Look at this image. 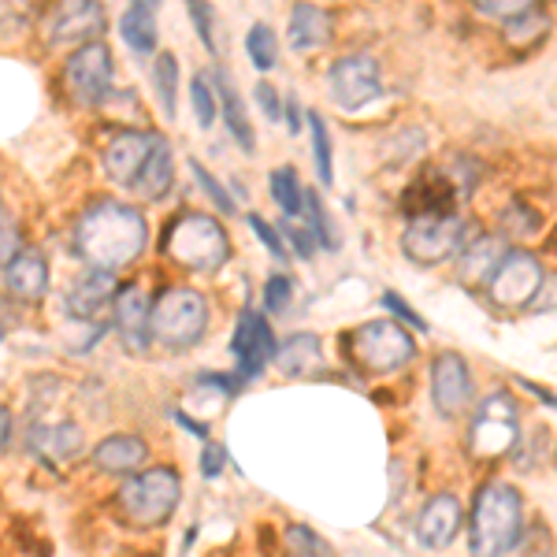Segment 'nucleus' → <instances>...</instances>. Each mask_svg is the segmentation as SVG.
Returning <instances> with one entry per match:
<instances>
[{
  "instance_id": "obj_39",
  "label": "nucleus",
  "mask_w": 557,
  "mask_h": 557,
  "mask_svg": "<svg viewBox=\"0 0 557 557\" xmlns=\"http://www.w3.org/2000/svg\"><path fill=\"white\" fill-rule=\"evenodd\" d=\"M286 546H290V554H327L331 546L323 543V539L312 532L309 524H290L286 528Z\"/></svg>"
},
{
  "instance_id": "obj_26",
  "label": "nucleus",
  "mask_w": 557,
  "mask_h": 557,
  "mask_svg": "<svg viewBox=\"0 0 557 557\" xmlns=\"http://www.w3.org/2000/svg\"><path fill=\"white\" fill-rule=\"evenodd\" d=\"M30 446L41 457H52V461H71V457L83 454L86 438H83V428H78V424H71V420H60V424L38 431Z\"/></svg>"
},
{
  "instance_id": "obj_44",
  "label": "nucleus",
  "mask_w": 557,
  "mask_h": 557,
  "mask_svg": "<svg viewBox=\"0 0 557 557\" xmlns=\"http://www.w3.org/2000/svg\"><path fill=\"white\" fill-rule=\"evenodd\" d=\"M253 97H257V104H260V112H264V120H283V97L275 94V86L268 83V78H257V89H253Z\"/></svg>"
},
{
  "instance_id": "obj_28",
  "label": "nucleus",
  "mask_w": 557,
  "mask_h": 557,
  "mask_svg": "<svg viewBox=\"0 0 557 557\" xmlns=\"http://www.w3.org/2000/svg\"><path fill=\"white\" fill-rule=\"evenodd\" d=\"M546 30H550V15H546L539 4L502 23V34H506V41L517 45V49H532V45H539V41L546 38Z\"/></svg>"
},
{
  "instance_id": "obj_10",
  "label": "nucleus",
  "mask_w": 557,
  "mask_h": 557,
  "mask_svg": "<svg viewBox=\"0 0 557 557\" xmlns=\"http://www.w3.org/2000/svg\"><path fill=\"white\" fill-rule=\"evenodd\" d=\"M327 86H331V97H335L338 108L357 112V108L372 104L375 97L383 94L380 60L368 57V52H354V57L335 60L331 71H327Z\"/></svg>"
},
{
  "instance_id": "obj_46",
  "label": "nucleus",
  "mask_w": 557,
  "mask_h": 557,
  "mask_svg": "<svg viewBox=\"0 0 557 557\" xmlns=\"http://www.w3.org/2000/svg\"><path fill=\"white\" fill-rule=\"evenodd\" d=\"M223 465H227V450H223V446H215V443L205 446V450H201V475L215 480V475L223 472Z\"/></svg>"
},
{
  "instance_id": "obj_24",
  "label": "nucleus",
  "mask_w": 557,
  "mask_h": 557,
  "mask_svg": "<svg viewBox=\"0 0 557 557\" xmlns=\"http://www.w3.org/2000/svg\"><path fill=\"white\" fill-rule=\"evenodd\" d=\"M157 8H160V0H131V8L120 20L123 41H127V49H134L138 57H152V52H157V41H160Z\"/></svg>"
},
{
  "instance_id": "obj_25",
  "label": "nucleus",
  "mask_w": 557,
  "mask_h": 557,
  "mask_svg": "<svg viewBox=\"0 0 557 557\" xmlns=\"http://www.w3.org/2000/svg\"><path fill=\"white\" fill-rule=\"evenodd\" d=\"M172 183H175V152H172V146H168L164 138H160L157 146H152L146 168H141V175L134 178L131 190L138 197H146V201H160V197L172 190Z\"/></svg>"
},
{
  "instance_id": "obj_41",
  "label": "nucleus",
  "mask_w": 557,
  "mask_h": 557,
  "mask_svg": "<svg viewBox=\"0 0 557 557\" xmlns=\"http://www.w3.org/2000/svg\"><path fill=\"white\" fill-rule=\"evenodd\" d=\"M249 227H253L257 242H260V246H264L268 253H272L275 260H290V257H286V246H283V231L272 227V223H268V220H260L257 212L249 215Z\"/></svg>"
},
{
  "instance_id": "obj_27",
  "label": "nucleus",
  "mask_w": 557,
  "mask_h": 557,
  "mask_svg": "<svg viewBox=\"0 0 557 557\" xmlns=\"http://www.w3.org/2000/svg\"><path fill=\"white\" fill-rule=\"evenodd\" d=\"M317 361H320V338L309 335V331H298V335H290L275 349V364L286 375H305Z\"/></svg>"
},
{
  "instance_id": "obj_49",
  "label": "nucleus",
  "mask_w": 557,
  "mask_h": 557,
  "mask_svg": "<svg viewBox=\"0 0 557 557\" xmlns=\"http://www.w3.org/2000/svg\"><path fill=\"white\" fill-rule=\"evenodd\" d=\"M8 435H12V412H8V406L0 401V450L8 446Z\"/></svg>"
},
{
  "instance_id": "obj_35",
  "label": "nucleus",
  "mask_w": 557,
  "mask_h": 557,
  "mask_svg": "<svg viewBox=\"0 0 557 557\" xmlns=\"http://www.w3.org/2000/svg\"><path fill=\"white\" fill-rule=\"evenodd\" d=\"M543 220H539L535 209H528L524 201H513L506 212H502V235L509 238H528V235H539Z\"/></svg>"
},
{
  "instance_id": "obj_37",
  "label": "nucleus",
  "mask_w": 557,
  "mask_h": 557,
  "mask_svg": "<svg viewBox=\"0 0 557 557\" xmlns=\"http://www.w3.org/2000/svg\"><path fill=\"white\" fill-rule=\"evenodd\" d=\"M186 8H190L197 38H201L205 49L215 57V52H220V45H215V12H212V4H209V0H186Z\"/></svg>"
},
{
  "instance_id": "obj_2",
  "label": "nucleus",
  "mask_w": 557,
  "mask_h": 557,
  "mask_svg": "<svg viewBox=\"0 0 557 557\" xmlns=\"http://www.w3.org/2000/svg\"><path fill=\"white\" fill-rule=\"evenodd\" d=\"M164 253L168 260H175L186 272H201L212 275L227 264L231 257V238L220 227V220L205 212H183L175 223H168L164 231Z\"/></svg>"
},
{
  "instance_id": "obj_40",
  "label": "nucleus",
  "mask_w": 557,
  "mask_h": 557,
  "mask_svg": "<svg viewBox=\"0 0 557 557\" xmlns=\"http://www.w3.org/2000/svg\"><path fill=\"white\" fill-rule=\"evenodd\" d=\"M20 246H23V242H20V223H15V215L0 205V268L20 253Z\"/></svg>"
},
{
  "instance_id": "obj_13",
  "label": "nucleus",
  "mask_w": 557,
  "mask_h": 557,
  "mask_svg": "<svg viewBox=\"0 0 557 557\" xmlns=\"http://www.w3.org/2000/svg\"><path fill=\"white\" fill-rule=\"evenodd\" d=\"M431 401H435L438 417H461L472 406V372L469 361L454 349L431 361Z\"/></svg>"
},
{
  "instance_id": "obj_29",
  "label": "nucleus",
  "mask_w": 557,
  "mask_h": 557,
  "mask_svg": "<svg viewBox=\"0 0 557 557\" xmlns=\"http://www.w3.org/2000/svg\"><path fill=\"white\" fill-rule=\"evenodd\" d=\"M152 89H157V101H160V112L168 120H175L178 112V57L175 52H157L152 60Z\"/></svg>"
},
{
  "instance_id": "obj_48",
  "label": "nucleus",
  "mask_w": 557,
  "mask_h": 557,
  "mask_svg": "<svg viewBox=\"0 0 557 557\" xmlns=\"http://www.w3.org/2000/svg\"><path fill=\"white\" fill-rule=\"evenodd\" d=\"M283 115H286V123H290V134H298L301 131V104L294 101V97L283 104Z\"/></svg>"
},
{
  "instance_id": "obj_43",
  "label": "nucleus",
  "mask_w": 557,
  "mask_h": 557,
  "mask_svg": "<svg viewBox=\"0 0 557 557\" xmlns=\"http://www.w3.org/2000/svg\"><path fill=\"white\" fill-rule=\"evenodd\" d=\"M475 8H480L487 20H513V15L528 12V8H535V0H475Z\"/></svg>"
},
{
  "instance_id": "obj_47",
  "label": "nucleus",
  "mask_w": 557,
  "mask_h": 557,
  "mask_svg": "<svg viewBox=\"0 0 557 557\" xmlns=\"http://www.w3.org/2000/svg\"><path fill=\"white\" fill-rule=\"evenodd\" d=\"M172 420H175V424H183L186 431H194L197 438H209V424H197V420L186 417L183 409H172Z\"/></svg>"
},
{
  "instance_id": "obj_18",
  "label": "nucleus",
  "mask_w": 557,
  "mask_h": 557,
  "mask_svg": "<svg viewBox=\"0 0 557 557\" xmlns=\"http://www.w3.org/2000/svg\"><path fill=\"white\" fill-rule=\"evenodd\" d=\"M286 34H290V49L309 57V52H320L335 41V20L320 4H312V0H298V4H290Z\"/></svg>"
},
{
  "instance_id": "obj_1",
  "label": "nucleus",
  "mask_w": 557,
  "mask_h": 557,
  "mask_svg": "<svg viewBox=\"0 0 557 557\" xmlns=\"http://www.w3.org/2000/svg\"><path fill=\"white\" fill-rule=\"evenodd\" d=\"M146 242H149V223L131 205L97 201L78 215L75 249L89 268L120 272V268L134 264V260L146 253Z\"/></svg>"
},
{
  "instance_id": "obj_4",
  "label": "nucleus",
  "mask_w": 557,
  "mask_h": 557,
  "mask_svg": "<svg viewBox=\"0 0 557 557\" xmlns=\"http://www.w3.org/2000/svg\"><path fill=\"white\" fill-rule=\"evenodd\" d=\"M346 357L368 375H391L417 357V343L394 320H368L343 338Z\"/></svg>"
},
{
  "instance_id": "obj_6",
  "label": "nucleus",
  "mask_w": 557,
  "mask_h": 557,
  "mask_svg": "<svg viewBox=\"0 0 557 557\" xmlns=\"http://www.w3.org/2000/svg\"><path fill=\"white\" fill-rule=\"evenodd\" d=\"M152 343L168 346V349H190L205 338L209 331V301L197 290H164L152 301Z\"/></svg>"
},
{
  "instance_id": "obj_23",
  "label": "nucleus",
  "mask_w": 557,
  "mask_h": 557,
  "mask_svg": "<svg viewBox=\"0 0 557 557\" xmlns=\"http://www.w3.org/2000/svg\"><path fill=\"white\" fill-rule=\"evenodd\" d=\"M506 242L494 238V235H483L475 242H465V249L457 257H461V283L465 286H487L491 275L498 272L502 257H506Z\"/></svg>"
},
{
  "instance_id": "obj_42",
  "label": "nucleus",
  "mask_w": 557,
  "mask_h": 557,
  "mask_svg": "<svg viewBox=\"0 0 557 557\" xmlns=\"http://www.w3.org/2000/svg\"><path fill=\"white\" fill-rule=\"evenodd\" d=\"M278 231H283V242H290V246H294V253H298L301 260H312V253H317L320 242L312 238L309 227H301V223H290V215H286Z\"/></svg>"
},
{
  "instance_id": "obj_38",
  "label": "nucleus",
  "mask_w": 557,
  "mask_h": 557,
  "mask_svg": "<svg viewBox=\"0 0 557 557\" xmlns=\"http://www.w3.org/2000/svg\"><path fill=\"white\" fill-rule=\"evenodd\" d=\"M294 301V278L286 275H272L264 283V312H272V317H283L286 309H290Z\"/></svg>"
},
{
  "instance_id": "obj_8",
  "label": "nucleus",
  "mask_w": 557,
  "mask_h": 557,
  "mask_svg": "<svg viewBox=\"0 0 557 557\" xmlns=\"http://www.w3.org/2000/svg\"><path fill=\"white\" fill-rule=\"evenodd\" d=\"M112 78H115L112 52L101 41L78 45L67 57L64 71H60L64 94L75 108H101L108 101V94H112Z\"/></svg>"
},
{
  "instance_id": "obj_20",
  "label": "nucleus",
  "mask_w": 557,
  "mask_h": 557,
  "mask_svg": "<svg viewBox=\"0 0 557 557\" xmlns=\"http://www.w3.org/2000/svg\"><path fill=\"white\" fill-rule=\"evenodd\" d=\"M115 294H120V283H115V272L108 268H89V272L71 286V317H86L97 320L108 305H115Z\"/></svg>"
},
{
  "instance_id": "obj_30",
  "label": "nucleus",
  "mask_w": 557,
  "mask_h": 557,
  "mask_svg": "<svg viewBox=\"0 0 557 557\" xmlns=\"http://www.w3.org/2000/svg\"><path fill=\"white\" fill-rule=\"evenodd\" d=\"M301 215L309 220V231H312V238L320 242V249H338V246H343V235H338L335 220H331L327 209H323V201H320L317 190H305Z\"/></svg>"
},
{
  "instance_id": "obj_51",
  "label": "nucleus",
  "mask_w": 557,
  "mask_h": 557,
  "mask_svg": "<svg viewBox=\"0 0 557 557\" xmlns=\"http://www.w3.org/2000/svg\"><path fill=\"white\" fill-rule=\"evenodd\" d=\"M0 338H4V327H0Z\"/></svg>"
},
{
  "instance_id": "obj_9",
  "label": "nucleus",
  "mask_w": 557,
  "mask_h": 557,
  "mask_svg": "<svg viewBox=\"0 0 557 557\" xmlns=\"http://www.w3.org/2000/svg\"><path fill=\"white\" fill-rule=\"evenodd\" d=\"M539 294H543V264H539L532 253H524V249H509V253L502 257L498 272L491 275L487 298L498 305V309L520 312V309H528Z\"/></svg>"
},
{
  "instance_id": "obj_17",
  "label": "nucleus",
  "mask_w": 557,
  "mask_h": 557,
  "mask_svg": "<svg viewBox=\"0 0 557 557\" xmlns=\"http://www.w3.org/2000/svg\"><path fill=\"white\" fill-rule=\"evenodd\" d=\"M4 286L15 301L34 305L49 290V260L38 246H20V253L4 264Z\"/></svg>"
},
{
  "instance_id": "obj_45",
  "label": "nucleus",
  "mask_w": 557,
  "mask_h": 557,
  "mask_svg": "<svg viewBox=\"0 0 557 557\" xmlns=\"http://www.w3.org/2000/svg\"><path fill=\"white\" fill-rule=\"evenodd\" d=\"M383 309H386V312H394V317H398V320L412 323V327H417V331H428V320L420 317V312L412 309V305L401 301L398 294H383Z\"/></svg>"
},
{
  "instance_id": "obj_14",
  "label": "nucleus",
  "mask_w": 557,
  "mask_h": 557,
  "mask_svg": "<svg viewBox=\"0 0 557 557\" xmlns=\"http://www.w3.org/2000/svg\"><path fill=\"white\" fill-rule=\"evenodd\" d=\"M275 335L268 327V320L260 312L246 309L235 323V335H231V354L238 361V380H257L264 372L268 361H275Z\"/></svg>"
},
{
  "instance_id": "obj_7",
  "label": "nucleus",
  "mask_w": 557,
  "mask_h": 557,
  "mask_svg": "<svg viewBox=\"0 0 557 557\" xmlns=\"http://www.w3.org/2000/svg\"><path fill=\"white\" fill-rule=\"evenodd\" d=\"M469 227L472 223L457 212H420L417 220H409L406 235H401V249L417 264H443V260H454L465 249Z\"/></svg>"
},
{
  "instance_id": "obj_11",
  "label": "nucleus",
  "mask_w": 557,
  "mask_h": 557,
  "mask_svg": "<svg viewBox=\"0 0 557 557\" xmlns=\"http://www.w3.org/2000/svg\"><path fill=\"white\" fill-rule=\"evenodd\" d=\"M108 30V12L101 0H57L45 15L49 45H86Z\"/></svg>"
},
{
  "instance_id": "obj_19",
  "label": "nucleus",
  "mask_w": 557,
  "mask_h": 557,
  "mask_svg": "<svg viewBox=\"0 0 557 557\" xmlns=\"http://www.w3.org/2000/svg\"><path fill=\"white\" fill-rule=\"evenodd\" d=\"M461 532V502L454 494H435L417 517V539L428 550H446Z\"/></svg>"
},
{
  "instance_id": "obj_16",
  "label": "nucleus",
  "mask_w": 557,
  "mask_h": 557,
  "mask_svg": "<svg viewBox=\"0 0 557 557\" xmlns=\"http://www.w3.org/2000/svg\"><path fill=\"white\" fill-rule=\"evenodd\" d=\"M149 317H152V305L141 286H127V290L115 294L112 323H115V335L123 338V346H127L131 354H141V349L152 343Z\"/></svg>"
},
{
  "instance_id": "obj_34",
  "label": "nucleus",
  "mask_w": 557,
  "mask_h": 557,
  "mask_svg": "<svg viewBox=\"0 0 557 557\" xmlns=\"http://www.w3.org/2000/svg\"><path fill=\"white\" fill-rule=\"evenodd\" d=\"M190 104L197 115V127L209 131L215 123V112H220V97H215V86L209 75H194L190 78Z\"/></svg>"
},
{
  "instance_id": "obj_3",
  "label": "nucleus",
  "mask_w": 557,
  "mask_h": 557,
  "mask_svg": "<svg viewBox=\"0 0 557 557\" xmlns=\"http://www.w3.org/2000/svg\"><path fill=\"white\" fill-rule=\"evenodd\" d=\"M524 532V506H520V494L509 483H487L475 498L472 509V532L469 543L475 554H509L520 543Z\"/></svg>"
},
{
  "instance_id": "obj_33",
  "label": "nucleus",
  "mask_w": 557,
  "mask_h": 557,
  "mask_svg": "<svg viewBox=\"0 0 557 557\" xmlns=\"http://www.w3.org/2000/svg\"><path fill=\"white\" fill-rule=\"evenodd\" d=\"M272 197H275L278 209H283V215L298 220L301 205H305V190H301L298 172H294V168H275L272 172Z\"/></svg>"
},
{
  "instance_id": "obj_32",
  "label": "nucleus",
  "mask_w": 557,
  "mask_h": 557,
  "mask_svg": "<svg viewBox=\"0 0 557 557\" xmlns=\"http://www.w3.org/2000/svg\"><path fill=\"white\" fill-rule=\"evenodd\" d=\"M309 134H312V160H317V175L323 186L335 183V157H331V134L327 120L320 112H309Z\"/></svg>"
},
{
  "instance_id": "obj_50",
  "label": "nucleus",
  "mask_w": 557,
  "mask_h": 557,
  "mask_svg": "<svg viewBox=\"0 0 557 557\" xmlns=\"http://www.w3.org/2000/svg\"><path fill=\"white\" fill-rule=\"evenodd\" d=\"M532 391L539 394V398H546V401H550V406L557 409V398H550V394H546V391H539V386H532Z\"/></svg>"
},
{
  "instance_id": "obj_21",
  "label": "nucleus",
  "mask_w": 557,
  "mask_h": 557,
  "mask_svg": "<svg viewBox=\"0 0 557 557\" xmlns=\"http://www.w3.org/2000/svg\"><path fill=\"white\" fill-rule=\"evenodd\" d=\"M146 457H149V446L141 443L138 435H108L94 450V465H97V472H104V475H134V472H141Z\"/></svg>"
},
{
  "instance_id": "obj_36",
  "label": "nucleus",
  "mask_w": 557,
  "mask_h": 557,
  "mask_svg": "<svg viewBox=\"0 0 557 557\" xmlns=\"http://www.w3.org/2000/svg\"><path fill=\"white\" fill-rule=\"evenodd\" d=\"M190 172H194V183L201 186L205 197H209V201H212L215 209H220L223 215H235V212H238L235 197H231L227 190H223V183H220V178H215V175L209 172V168L201 164V160H190Z\"/></svg>"
},
{
  "instance_id": "obj_22",
  "label": "nucleus",
  "mask_w": 557,
  "mask_h": 557,
  "mask_svg": "<svg viewBox=\"0 0 557 557\" xmlns=\"http://www.w3.org/2000/svg\"><path fill=\"white\" fill-rule=\"evenodd\" d=\"M209 78H212V86H215V97H220V112H223V120H227L231 138L238 141V149H242V152H253V149H257V141H253V123H249L246 101H242V94L235 89V83H231V75H227V71L215 67Z\"/></svg>"
},
{
  "instance_id": "obj_15",
  "label": "nucleus",
  "mask_w": 557,
  "mask_h": 557,
  "mask_svg": "<svg viewBox=\"0 0 557 557\" xmlns=\"http://www.w3.org/2000/svg\"><path fill=\"white\" fill-rule=\"evenodd\" d=\"M160 141V134L152 131H123L108 141L104 149V175L112 178L115 186H134V178L146 168L152 146Z\"/></svg>"
},
{
  "instance_id": "obj_12",
  "label": "nucleus",
  "mask_w": 557,
  "mask_h": 557,
  "mask_svg": "<svg viewBox=\"0 0 557 557\" xmlns=\"http://www.w3.org/2000/svg\"><path fill=\"white\" fill-rule=\"evenodd\" d=\"M517 443V406L509 394H491L483 401L480 417H475L469 450L483 461H494V457H506Z\"/></svg>"
},
{
  "instance_id": "obj_5",
  "label": "nucleus",
  "mask_w": 557,
  "mask_h": 557,
  "mask_svg": "<svg viewBox=\"0 0 557 557\" xmlns=\"http://www.w3.org/2000/svg\"><path fill=\"white\" fill-rule=\"evenodd\" d=\"M183 498V480L175 469H141L120 487V513L131 520L134 528H160L178 509Z\"/></svg>"
},
{
  "instance_id": "obj_31",
  "label": "nucleus",
  "mask_w": 557,
  "mask_h": 557,
  "mask_svg": "<svg viewBox=\"0 0 557 557\" xmlns=\"http://www.w3.org/2000/svg\"><path fill=\"white\" fill-rule=\"evenodd\" d=\"M246 57H249V64L260 71V75L278 64V38H275V30L268 23H253V26H249Z\"/></svg>"
}]
</instances>
